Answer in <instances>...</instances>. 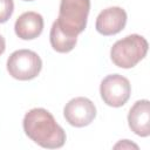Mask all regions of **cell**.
<instances>
[{
	"mask_svg": "<svg viewBox=\"0 0 150 150\" xmlns=\"http://www.w3.org/2000/svg\"><path fill=\"white\" fill-rule=\"evenodd\" d=\"M22 1H34V0H22Z\"/></svg>",
	"mask_w": 150,
	"mask_h": 150,
	"instance_id": "obj_14",
	"label": "cell"
},
{
	"mask_svg": "<svg viewBox=\"0 0 150 150\" xmlns=\"http://www.w3.org/2000/svg\"><path fill=\"white\" fill-rule=\"evenodd\" d=\"M100 94L107 105L120 108L128 102L131 94V84L127 77L120 74H111L102 80Z\"/></svg>",
	"mask_w": 150,
	"mask_h": 150,
	"instance_id": "obj_5",
	"label": "cell"
},
{
	"mask_svg": "<svg viewBox=\"0 0 150 150\" xmlns=\"http://www.w3.org/2000/svg\"><path fill=\"white\" fill-rule=\"evenodd\" d=\"M128 124L137 136L148 137L150 135V102L148 100L134 103L128 112Z\"/></svg>",
	"mask_w": 150,
	"mask_h": 150,
	"instance_id": "obj_8",
	"label": "cell"
},
{
	"mask_svg": "<svg viewBox=\"0 0 150 150\" xmlns=\"http://www.w3.org/2000/svg\"><path fill=\"white\" fill-rule=\"evenodd\" d=\"M90 0H61L56 25L66 34L77 36L87 27Z\"/></svg>",
	"mask_w": 150,
	"mask_h": 150,
	"instance_id": "obj_2",
	"label": "cell"
},
{
	"mask_svg": "<svg viewBox=\"0 0 150 150\" xmlns=\"http://www.w3.org/2000/svg\"><path fill=\"white\" fill-rule=\"evenodd\" d=\"M22 127L26 136L46 149H59L66 143V131L45 108H33L25 114Z\"/></svg>",
	"mask_w": 150,
	"mask_h": 150,
	"instance_id": "obj_1",
	"label": "cell"
},
{
	"mask_svg": "<svg viewBox=\"0 0 150 150\" xmlns=\"http://www.w3.org/2000/svg\"><path fill=\"white\" fill-rule=\"evenodd\" d=\"M14 12L13 0H0V23H5Z\"/></svg>",
	"mask_w": 150,
	"mask_h": 150,
	"instance_id": "obj_11",
	"label": "cell"
},
{
	"mask_svg": "<svg viewBox=\"0 0 150 150\" xmlns=\"http://www.w3.org/2000/svg\"><path fill=\"white\" fill-rule=\"evenodd\" d=\"M8 74L19 81L35 79L42 69L41 57L30 49H19L13 52L7 59Z\"/></svg>",
	"mask_w": 150,
	"mask_h": 150,
	"instance_id": "obj_4",
	"label": "cell"
},
{
	"mask_svg": "<svg viewBox=\"0 0 150 150\" xmlns=\"http://www.w3.org/2000/svg\"><path fill=\"white\" fill-rule=\"evenodd\" d=\"M49 41L53 49L57 53H69L74 49L77 42V36H70L66 34L63 30L60 29V27L54 21L49 33Z\"/></svg>",
	"mask_w": 150,
	"mask_h": 150,
	"instance_id": "obj_10",
	"label": "cell"
},
{
	"mask_svg": "<svg viewBox=\"0 0 150 150\" xmlns=\"http://www.w3.org/2000/svg\"><path fill=\"white\" fill-rule=\"evenodd\" d=\"M118 148H122V149H131V148L138 149V145L132 143V142H130V141H128V139H122L117 144L114 145V149H118Z\"/></svg>",
	"mask_w": 150,
	"mask_h": 150,
	"instance_id": "obj_12",
	"label": "cell"
},
{
	"mask_svg": "<svg viewBox=\"0 0 150 150\" xmlns=\"http://www.w3.org/2000/svg\"><path fill=\"white\" fill-rule=\"evenodd\" d=\"M148 53V41L138 34H130L116 41L110 49L112 63L120 68L129 69L135 67Z\"/></svg>",
	"mask_w": 150,
	"mask_h": 150,
	"instance_id": "obj_3",
	"label": "cell"
},
{
	"mask_svg": "<svg viewBox=\"0 0 150 150\" xmlns=\"http://www.w3.org/2000/svg\"><path fill=\"white\" fill-rule=\"evenodd\" d=\"M127 19V12L122 7H108L97 15L95 27L96 30L104 36L115 35L125 27Z\"/></svg>",
	"mask_w": 150,
	"mask_h": 150,
	"instance_id": "obj_7",
	"label": "cell"
},
{
	"mask_svg": "<svg viewBox=\"0 0 150 150\" xmlns=\"http://www.w3.org/2000/svg\"><path fill=\"white\" fill-rule=\"evenodd\" d=\"M66 121L76 128L89 125L96 117V107L87 97L80 96L71 98L63 108Z\"/></svg>",
	"mask_w": 150,
	"mask_h": 150,
	"instance_id": "obj_6",
	"label": "cell"
},
{
	"mask_svg": "<svg viewBox=\"0 0 150 150\" xmlns=\"http://www.w3.org/2000/svg\"><path fill=\"white\" fill-rule=\"evenodd\" d=\"M5 49H6V41H5L4 36L0 34V55H2V54H4Z\"/></svg>",
	"mask_w": 150,
	"mask_h": 150,
	"instance_id": "obj_13",
	"label": "cell"
},
{
	"mask_svg": "<svg viewBox=\"0 0 150 150\" xmlns=\"http://www.w3.org/2000/svg\"><path fill=\"white\" fill-rule=\"evenodd\" d=\"M14 30L21 40H34L40 36L43 30V18L33 11L25 12L16 19Z\"/></svg>",
	"mask_w": 150,
	"mask_h": 150,
	"instance_id": "obj_9",
	"label": "cell"
}]
</instances>
